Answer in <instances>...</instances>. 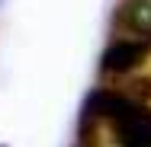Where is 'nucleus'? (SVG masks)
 Segmentation results:
<instances>
[{"label":"nucleus","instance_id":"nucleus-1","mask_svg":"<svg viewBox=\"0 0 151 147\" xmlns=\"http://www.w3.org/2000/svg\"><path fill=\"white\" fill-rule=\"evenodd\" d=\"M96 115H106L116 128L119 147H151V109L116 93L93 96Z\"/></svg>","mask_w":151,"mask_h":147},{"label":"nucleus","instance_id":"nucleus-2","mask_svg":"<svg viewBox=\"0 0 151 147\" xmlns=\"http://www.w3.org/2000/svg\"><path fill=\"white\" fill-rule=\"evenodd\" d=\"M148 55V38H116L106 51H103V74H129L132 67H138Z\"/></svg>","mask_w":151,"mask_h":147},{"label":"nucleus","instance_id":"nucleus-3","mask_svg":"<svg viewBox=\"0 0 151 147\" xmlns=\"http://www.w3.org/2000/svg\"><path fill=\"white\" fill-rule=\"evenodd\" d=\"M116 26L132 38H151V0H125L116 10Z\"/></svg>","mask_w":151,"mask_h":147}]
</instances>
